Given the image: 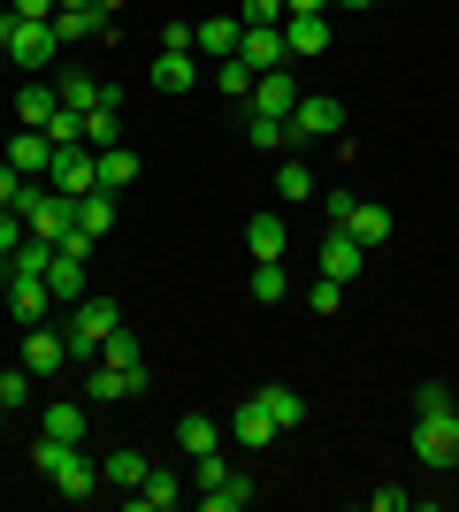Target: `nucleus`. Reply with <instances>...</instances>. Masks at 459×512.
<instances>
[{
  "label": "nucleus",
  "instance_id": "nucleus-30",
  "mask_svg": "<svg viewBox=\"0 0 459 512\" xmlns=\"http://www.w3.org/2000/svg\"><path fill=\"white\" fill-rule=\"evenodd\" d=\"M146 459H138V451H108V467H100V482H108V490H138V482H146Z\"/></svg>",
  "mask_w": 459,
  "mask_h": 512
},
{
  "label": "nucleus",
  "instance_id": "nucleus-42",
  "mask_svg": "<svg viewBox=\"0 0 459 512\" xmlns=\"http://www.w3.org/2000/svg\"><path fill=\"white\" fill-rule=\"evenodd\" d=\"M23 398H31V375H23V367H0V406L16 413Z\"/></svg>",
  "mask_w": 459,
  "mask_h": 512
},
{
  "label": "nucleus",
  "instance_id": "nucleus-5",
  "mask_svg": "<svg viewBox=\"0 0 459 512\" xmlns=\"http://www.w3.org/2000/svg\"><path fill=\"white\" fill-rule=\"evenodd\" d=\"M337 130H345V100H329V92H306V100L291 107L284 138H291V146H314V138H337Z\"/></svg>",
  "mask_w": 459,
  "mask_h": 512
},
{
  "label": "nucleus",
  "instance_id": "nucleus-14",
  "mask_svg": "<svg viewBox=\"0 0 459 512\" xmlns=\"http://www.w3.org/2000/svg\"><path fill=\"white\" fill-rule=\"evenodd\" d=\"M153 85L169 92V100H176V92H192V85H199V54H192V46H161V62H153Z\"/></svg>",
  "mask_w": 459,
  "mask_h": 512
},
{
  "label": "nucleus",
  "instance_id": "nucleus-12",
  "mask_svg": "<svg viewBox=\"0 0 459 512\" xmlns=\"http://www.w3.org/2000/svg\"><path fill=\"white\" fill-rule=\"evenodd\" d=\"M253 115H276V123H291V107H299V92H291V69H261L253 77Z\"/></svg>",
  "mask_w": 459,
  "mask_h": 512
},
{
  "label": "nucleus",
  "instance_id": "nucleus-33",
  "mask_svg": "<svg viewBox=\"0 0 459 512\" xmlns=\"http://www.w3.org/2000/svg\"><path fill=\"white\" fill-rule=\"evenodd\" d=\"M253 299H261V306L291 299V276H284V260H253Z\"/></svg>",
  "mask_w": 459,
  "mask_h": 512
},
{
  "label": "nucleus",
  "instance_id": "nucleus-31",
  "mask_svg": "<svg viewBox=\"0 0 459 512\" xmlns=\"http://www.w3.org/2000/svg\"><path fill=\"white\" fill-rule=\"evenodd\" d=\"M176 444L199 459V451H215V444H222V421H207V413H184V421H176Z\"/></svg>",
  "mask_w": 459,
  "mask_h": 512
},
{
  "label": "nucleus",
  "instance_id": "nucleus-21",
  "mask_svg": "<svg viewBox=\"0 0 459 512\" xmlns=\"http://www.w3.org/2000/svg\"><path fill=\"white\" fill-rule=\"evenodd\" d=\"M54 107H62V92H54V85H39V77H23V92H16L23 130H46V123H54Z\"/></svg>",
  "mask_w": 459,
  "mask_h": 512
},
{
  "label": "nucleus",
  "instance_id": "nucleus-7",
  "mask_svg": "<svg viewBox=\"0 0 459 512\" xmlns=\"http://www.w3.org/2000/svg\"><path fill=\"white\" fill-rule=\"evenodd\" d=\"M314 268H322L329 283H352V276H360V268H368V245H360V237H352V230H337V222H329L322 253H314Z\"/></svg>",
  "mask_w": 459,
  "mask_h": 512
},
{
  "label": "nucleus",
  "instance_id": "nucleus-24",
  "mask_svg": "<svg viewBox=\"0 0 459 512\" xmlns=\"http://www.w3.org/2000/svg\"><path fill=\"white\" fill-rule=\"evenodd\" d=\"M176 497H184V490H176V474H169V467H153L146 482H138V490H131V505H138V512H169Z\"/></svg>",
  "mask_w": 459,
  "mask_h": 512
},
{
  "label": "nucleus",
  "instance_id": "nucleus-41",
  "mask_svg": "<svg viewBox=\"0 0 459 512\" xmlns=\"http://www.w3.org/2000/svg\"><path fill=\"white\" fill-rule=\"evenodd\" d=\"M337 306H345V283L314 276V291H306V314H337Z\"/></svg>",
  "mask_w": 459,
  "mask_h": 512
},
{
  "label": "nucleus",
  "instance_id": "nucleus-2",
  "mask_svg": "<svg viewBox=\"0 0 459 512\" xmlns=\"http://www.w3.org/2000/svg\"><path fill=\"white\" fill-rule=\"evenodd\" d=\"M115 329H123V306H115V299H92V291H85V299L69 306V329H62V337H69V360L92 367V360H100V344H108Z\"/></svg>",
  "mask_w": 459,
  "mask_h": 512
},
{
  "label": "nucleus",
  "instance_id": "nucleus-13",
  "mask_svg": "<svg viewBox=\"0 0 459 512\" xmlns=\"http://www.w3.org/2000/svg\"><path fill=\"white\" fill-rule=\"evenodd\" d=\"M138 390H146V375L108 367V360H92V375H85V398H92V406H115V398H138Z\"/></svg>",
  "mask_w": 459,
  "mask_h": 512
},
{
  "label": "nucleus",
  "instance_id": "nucleus-47",
  "mask_svg": "<svg viewBox=\"0 0 459 512\" xmlns=\"http://www.w3.org/2000/svg\"><path fill=\"white\" fill-rule=\"evenodd\" d=\"M329 8H375V0H329Z\"/></svg>",
  "mask_w": 459,
  "mask_h": 512
},
{
  "label": "nucleus",
  "instance_id": "nucleus-46",
  "mask_svg": "<svg viewBox=\"0 0 459 512\" xmlns=\"http://www.w3.org/2000/svg\"><path fill=\"white\" fill-rule=\"evenodd\" d=\"M284 16H329V0H284Z\"/></svg>",
  "mask_w": 459,
  "mask_h": 512
},
{
  "label": "nucleus",
  "instance_id": "nucleus-45",
  "mask_svg": "<svg viewBox=\"0 0 459 512\" xmlns=\"http://www.w3.org/2000/svg\"><path fill=\"white\" fill-rule=\"evenodd\" d=\"M8 8H16L23 23H54V8H62V0H8Z\"/></svg>",
  "mask_w": 459,
  "mask_h": 512
},
{
  "label": "nucleus",
  "instance_id": "nucleus-3",
  "mask_svg": "<svg viewBox=\"0 0 459 512\" xmlns=\"http://www.w3.org/2000/svg\"><path fill=\"white\" fill-rule=\"evenodd\" d=\"M414 459L421 467H459V406H421L414 413Z\"/></svg>",
  "mask_w": 459,
  "mask_h": 512
},
{
  "label": "nucleus",
  "instance_id": "nucleus-35",
  "mask_svg": "<svg viewBox=\"0 0 459 512\" xmlns=\"http://www.w3.org/2000/svg\"><path fill=\"white\" fill-rule=\"evenodd\" d=\"M46 436H62V444H85V406H46Z\"/></svg>",
  "mask_w": 459,
  "mask_h": 512
},
{
  "label": "nucleus",
  "instance_id": "nucleus-44",
  "mask_svg": "<svg viewBox=\"0 0 459 512\" xmlns=\"http://www.w3.org/2000/svg\"><path fill=\"white\" fill-rule=\"evenodd\" d=\"M238 23H284V0H238Z\"/></svg>",
  "mask_w": 459,
  "mask_h": 512
},
{
  "label": "nucleus",
  "instance_id": "nucleus-48",
  "mask_svg": "<svg viewBox=\"0 0 459 512\" xmlns=\"http://www.w3.org/2000/svg\"><path fill=\"white\" fill-rule=\"evenodd\" d=\"M92 8H100V16H115V8H123V0H92Z\"/></svg>",
  "mask_w": 459,
  "mask_h": 512
},
{
  "label": "nucleus",
  "instance_id": "nucleus-27",
  "mask_svg": "<svg viewBox=\"0 0 459 512\" xmlns=\"http://www.w3.org/2000/svg\"><path fill=\"white\" fill-rule=\"evenodd\" d=\"M54 92H62V107H77V115H92V107L108 100V85H100V77H85V69H69Z\"/></svg>",
  "mask_w": 459,
  "mask_h": 512
},
{
  "label": "nucleus",
  "instance_id": "nucleus-19",
  "mask_svg": "<svg viewBox=\"0 0 459 512\" xmlns=\"http://www.w3.org/2000/svg\"><path fill=\"white\" fill-rule=\"evenodd\" d=\"M0 153H8L23 176H46V169H54V138H46V130H16V138H8Z\"/></svg>",
  "mask_w": 459,
  "mask_h": 512
},
{
  "label": "nucleus",
  "instance_id": "nucleus-22",
  "mask_svg": "<svg viewBox=\"0 0 459 512\" xmlns=\"http://www.w3.org/2000/svg\"><path fill=\"white\" fill-rule=\"evenodd\" d=\"M46 291H54L62 306H77V299H85V260H77V253H54V260H46Z\"/></svg>",
  "mask_w": 459,
  "mask_h": 512
},
{
  "label": "nucleus",
  "instance_id": "nucleus-11",
  "mask_svg": "<svg viewBox=\"0 0 459 512\" xmlns=\"http://www.w3.org/2000/svg\"><path fill=\"white\" fill-rule=\"evenodd\" d=\"M238 39H245V23H238V16H207V23H192V54H199V62H230V54H238Z\"/></svg>",
  "mask_w": 459,
  "mask_h": 512
},
{
  "label": "nucleus",
  "instance_id": "nucleus-16",
  "mask_svg": "<svg viewBox=\"0 0 459 512\" xmlns=\"http://www.w3.org/2000/svg\"><path fill=\"white\" fill-rule=\"evenodd\" d=\"M284 46H291V62L329 54V16H284Z\"/></svg>",
  "mask_w": 459,
  "mask_h": 512
},
{
  "label": "nucleus",
  "instance_id": "nucleus-23",
  "mask_svg": "<svg viewBox=\"0 0 459 512\" xmlns=\"http://www.w3.org/2000/svg\"><path fill=\"white\" fill-rule=\"evenodd\" d=\"M261 406H268V421H276V428H299L306 421V398L291 383H261Z\"/></svg>",
  "mask_w": 459,
  "mask_h": 512
},
{
  "label": "nucleus",
  "instance_id": "nucleus-9",
  "mask_svg": "<svg viewBox=\"0 0 459 512\" xmlns=\"http://www.w3.org/2000/svg\"><path fill=\"white\" fill-rule=\"evenodd\" d=\"M54 54H62L54 23H23V16H16V31H8V62H23V69H46Z\"/></svg>",
  "mask_w": 459,
  "mask_h": 512
},
{
  "label": "nucleus",
  "instance_id": "nucleus-15",
  "mask_svg": "<svg viewBox=\"0 0 459 512\" xmlns=\"http://www.w3.org/2000/svg\"><path fill=\"white\" fill-rule=\"evenodd\" d=\"M230 436H238L245 451H261V444H276V436H284V428L268 421V406H261V390H253V398H245V406L230 413Z\"/></svg>",
  "mask_w": 459,
  "mask_h": 512
},
{
  "label": "nucleus",
  "instance_id": "nucleus-36",
  "mask_svg": "<svg viewBox=\"0 0 459 512\" xmlns=\"http://www.w3.org/2000/svg\"><path fill=\"white\" fill-rule=\"evenodd\" d=\"M215 85H222V100H253V69L230 54V62H215Z\"/></svg>",
  "mask_w": 459,
  "mask_h": 512
},
{
  "label": "nucleus",
  "instance_id": "nucleus-39",
  "mask_svg": "<svg viewBox=\"0 0 459 512\" xmlns=\"http://www.w3.org/2000/svg\"><path fill=\"white\" fill-rule=\"evenodd\" d=\"M245 138H253L261 153H276V146H284V123H276V115H253V107H245Z\"/></svg>",
  "mask_w": 459,
  "mask_h": 512
},
{
  "label": "nucleus",
  "instance_id": "nucleus-43",
  "mask_svg": "<svg viewBox=\"0 0 459 512\" xmlns=\"http://www.w3.org/2000/svg\"><path fill=\"white\" fill-rule=\"evenodd\" d=\"M23 184H31V176H23L16 161H8V153H0V207H16V199H23Z\"/></svg>",
  "mask_w": 459,
  "mask_h": 512
},
{
  "label": "nucleus",
  "instance_id": "nucleus-38",
  "mask_svg": "<svg viewBox=\"0 0 459 512\" xmlns=\"http://www.w3.org/2000/svg\"><path fill=\"white\" fill-rule=\"evenodd\" d=\"M46 138H54V146H85V115H77V107H54Z\"/></svg>",
  "mask_w": 459,
  "mask_h": 512
},
{
  "label": "nucleus",
  "instance_id": "nucleus-6",
  "mask_svg": "<svg viewBox=\"0 0 459 512\" xmlns=\"http://www.w3.org/2000/svg\"><path fill=\"white\" fill-rule=\"evenodd\" d=\"M46 184H54V192L77 207L85 192H100V153H92V146H54V169H46Z\"/></svg>",
  "mask_w": 459,
  "mask_h": 512
},
{
  "label": "nucleus",
  "instance_id": "nucleus-40",
  "mask_svg": "<svg viewBox=\"0 0 459 512\" xmlns=\"http://www.w3.org/2000/svg\"><path fill=\"white\" fill-rule=\"evenodd\" d=\"M192 482H199V490L230 482V459H222V444H215V451H199V459H192Z\"/></svg>",
  "mask_w": 459,
  "mask_h": 512
},
{
  "label": "nucleus",
  "instance_id": "nucleus-29",
  "mask_svg": "<svg viewBox=\"0 0 459 512\" xmlns=\"http://www.w3.org/2000/svg\"><path fill=\"white\" fill-rule=\"evenodd\" d=\"M92 31H108V16L100 8H54V39H92Z\"/></svg>",
  "mask_w": 459,
  "mask_h": 512
},
{
  "label": "nucleus",
  "instance_id": "nucleus-28",
  "mask_svg": "<svg viewBox=\"0 0 459 512\" xmlns=\"http://www.w3.org/2000/svg\"><path fill=\"white\" fill-rule=\"evenodd\" d=\"M77 230H85V237H108L115 230V192H85V199H77Z\"/></svg>",
  "mask_w": 459,
  "mask_h": 512
},
{
  "label": "nucleus",
  "instance_id": "nucleus-49",
  "mask_svg": "<svg viewBox=\"0 0 459 512\" xmlns=\"http://www.w3.org/2000/svg\"><path fill=\"white\" fill-rule=\"evenodd\" d=\"M0 291H8V260H0Z\"/></svg>",
  "mask_w": 459,
  "mask_h": 512
},
{
  "label": "nucleus",
  "instance_id": "nucleus-10",
  "mask_svg": "<svg viewBox=\"0 0 459 512\" xmlns=\"http://www.w3.org/2000/svg\"><path fill=\"white\" fill-rule=\"evenodd\" d=\"M23 367H31V375H62L69 367V337L46 329V321H31V329H23Z\"/></svg>",
  "mask_w": 459,
  "mask_h": 512
},
{
  "label": "nucleus",
  "instance_id": "nucleus-37",
  "mask_svg": "<svg viewBox=\"0 0 459 512\" xmlns=\"http://www.w3.org/2000/svg\"><path fill=\"white\" fill-rule=\"evenodd\" d=\"M306 192H314V176H306V161H284V169H276V199H291V207H299Z\"/></svg>",
  "mask_w": 459,
  "mask_h": 512
},
{
  "label": "nucleus",
  "instance_id": "nucleus-17",
  "mask_svg": "<svg viewBox=\"0 0 459 512\" xmlns=\"http://www.w3.org/2000/svg\"><path fill=\"white\" fill-rule=\"evenodd\" d=\"M46 306H54V291H46V276H8V314L31 329V321H46Z\"/></svg>",
  "mask_w": 459,
  "mask_h": 512
},
{
  "label": "nucleus",
  "instance_id": "nucleus-32",
  "mask_svg": "<svg viewBox=\"0 0 459 512\" xmlns=\"http://www.w3.org/2000/svg\"><path fill=\"white\" fill-rule=\"evenodd\" d=\"M199 505H207V512H245V505H253V482L230 474V482H215V490H199Z\"/></svg>",
  "mask_w": 459,
  "mask_h": 512
},
{
  "label": "nucleus",
  "instance_id": "nucleus-1",
  "mask_svg": "<svg viewBox=\"0 0 459 512\" xmlns=\"http://www.w3.org/2000/svg\"><path fill=\"white\" fill-rule=\"evenodd\" d=\"M39 474H46V490H62L69 505H85L92 490H100V467L85 459V444H62V436H39Z\"/></svg>",
  "mask_w": 459,
  "mask_h": 512
},
{
  "label": "nucleus",
  "instance_id": "nucleus-26",
  "mask_svg": "<svg viewBox=\"0 0 459 512\" xmlns=\"http://www.w3.org/2000/svg\"><path fill=\"white\" fill-rule=\"evenodd\" d=\"M138 184V153L131 146H100V192H123Z\"/></svg>",
  "mask_w": 459,
  "mask_h": 512
},
{
  "label": "nucleus",
  "instance_id": "nucleus-18",
  "mask_svg": "<svg viewBox=\"0 0 459 512\" xmlns=\"http://www.w3.org/2000/svg\"><path fill=\"white\" fill-rule=\"evenodd\" d=\"M245 253H253V260H284L291 253L284 214H253V222H245Z\"/></svg>",
  "mask_w": 459,
  "mask_h": 512
},
{
  "label": "nucleus",
  "instance_id": "nucleus-8",
  "mask_svg": "<svg viewBox=\"0 0 459 512\" xmlns=\"http://www.w3.org/2000/svg\"><path fill=\"white\" fill-rule=\"evenodd\" d=\"M238 62L261 77V69H284L291 62V46H284V23H245V39H238Z\"/></svg>",
  "mask_w": 459,
  "mask_h": 512
},
{
  "label": "nucleus",
  "instance_id": "nucleus-34",
  "mask_svg": "<svg viewBox=\"0 0 459 512\" xmlns=\"http://www.w3.org/2000/svg\"><path fill=\"white\" fill-rule=\"evenodd\" d=\"M100 360H108V367H131V375H146V352H138L131 329H115V337L100 344Z\"/></svg>",
  "mask_w": 459,
  "mask_h": 512
},
{
  "label": "nucleus",
  "instance_id": "nucleus-50",
  "mask_svg": "<svg viewBox=\"0 0 459 512\" xmlns=\"http://www.w3.org/2000/svg\"><path fill=\"white\" fill-rule=\"evenodd\" d=\"M0 8H8V0H0Z\"/></svg>",
  "mask_w": 459,
  "mask_h": 512
},
{
  "label": "nucleus",
  "instance_id": "nucleus-25",
  "mask_svg": "<svg viewBox=\"0 0 459 512\" xmlns=\"http://www.w3.org/2000/svg\"><path fill=\"white\" fill-rule=\"evenodd\" d=\"M337 230H352L360 245H383V237H391V207H375V199H360V207H352V222H337Z\"/></svg>",
  "mask_w": 459,
  "mask_h": 512
},
{
  "label": "nucleus",
  "instance_id": "nucleus-20",
  "mask_svg": "<svg viewBox=\"0 0 459 512\" xmlns=\"http://www.w3.org/2000/svg\"><path fill=\"white\" fill-rule=\"evenodd\" d=\"M85 146L92 153H100V146H123V92H115V85H108V100L85 115Z\"/></svg>",
  "mask_w": 459,
  "mask_h": 512
},
{
  "label": "nucleus",
  "instance_id": "nucleus-4",
  "mask_svg": "<svg viewBox=\"0 0 459 512\" xmlns=\"http://www.w3.org/2000/svg\"><path fill=\"white\" fill-rule=\"evenodd\" d=\"M16 214H23V230H31V237H46V245H62V237L77 230V207H69V199L54 192V184H39V176H31V184H23Z\"/></svg>",
  "mask_w": 459,
  "mask_h": 512
}]
</instances>
